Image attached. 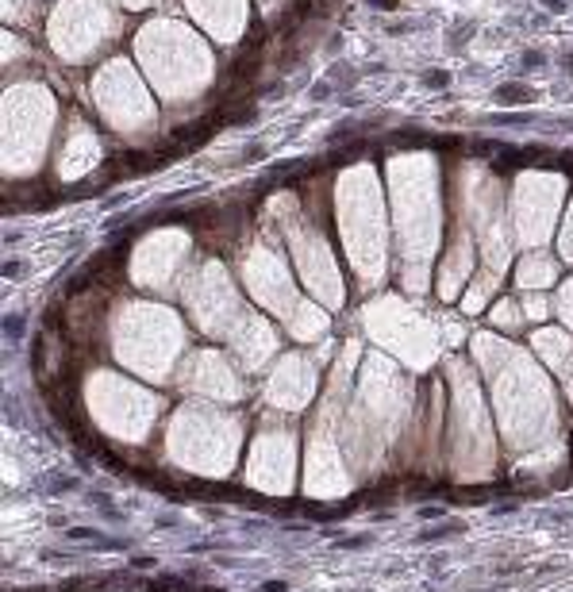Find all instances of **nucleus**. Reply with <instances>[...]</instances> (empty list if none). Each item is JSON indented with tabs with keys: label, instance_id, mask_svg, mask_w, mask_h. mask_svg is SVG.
Segmentation results:
<instances>
[{
	"label": "nucleus",
	"instance_id": "obj_1",
	"mask_svg": "<svg viewBox=\"0 0 573 592\" xmlns=\"http://www.w3.org/2000/svg\"><path fill=\"white\" fill-rule=\"evenodd\" d=\"M427 85H431V88H446V73H442V70L427 73Z\"/></svg>",
	"mask_w": 573,
	"mask_h": 592
},
{
	"label": "nucleus",
	"instance_id": "obj_2",
	"mask_svg": "<svg viewBox=\"0 0 573 592\" xmlns=\"http://www.w3.org/2000/svg\"><path fill=\"white\" fill-rule=\"evenodd\" d=\"M496 96H500V100H515V96L523 100V96H527V88H500Z\"/></svg>",
	"mask_w": 573,
	"mask_h": 592
}]
</instances>
